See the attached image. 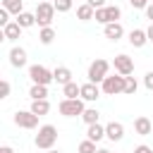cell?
Returning a JSON list of instances; mask_svg holds the SVG:
<instances>
[{"mask_svg": "<svg viewBox=\"0 0 153 153\" xmlns=\"http://www.w3.org/2000/svg\"><path fill=\"white\" fill-rule=\"evenodd\" d=\"M62 93H65V98H81V86L76 81H69L62 86Z\"/></svg>", "mask_w": 153, "mask_h": 153, "instance_id": "603a6c76", "label": "cell"}, {"mask_svg": "<svg viewBox=\"0 0 153 153\" xmlns=\"http://www.w3.org/2000/svg\"><path fill=\"white\" fill-rule=\"evenodd\" d=\"M146 19H151V24H153V2L146 7Z\"/></svg>", "mask_w": 153, "mask_h": 153, "instance_id": "d590c367", "label": "cell"}, {"mask_svg": "<svg viewBox=\"0 0 153 153\" xmlns=\"http://www.w3.org/2000/svg\"><path fill=\"white\" fill-rule=\"evenodd\" d=\"M29 79L33 84H41V86H48L50 81H55L53 79V72L48 67H43V65H31L29 67Z\"/></svg>", "mask_w": 153, "mask_h": 153, "instance_id": "52a82bcc", "label": "cell"}, {"mask_svg": "<svg viewBox=\"0 0 153 153\" xmlns=\"http://www.w3.org/2000/svg\"><path fill=\"white\" fill-rule=\"evenodd\" d=\"M98 117H100V112H98L96 108H86L84 115H81V120H84L86 124H98Z\"/></svg>", "mask_w": 153, "mask_h": 153, "instance_id": "484cf974", "label": "cell"}, {"mask_svg": "<svg viewBox=\"0 0 153 153\" xmlns=\"http://www.w3.org/2000/svg\"><path fill=\"white\" fill-rule=\"evenodd\" d=\"M33 115H38V117H43V115H48L50 112V103H48V98L45 100H31V108H29Z\"/></svg>", "mask_w": 153, "mask_h": 153, "instance_id": "ac0fdd59", "label": "cell"}, {"mask_svg": "<svg viewBox=\"0 0 153 153\" xmlns=\"http://www.w3.org/2000/svg\"><path fill=\"white\" fill-rule=\"evenodd\" d=\"M72 2L74 0H53V5H55L57 12H69L72 10Z\"/></svg>", "mask_w": 153, "mask_h": 153, "instance_id": "f1b7e54d", "label": "cell"}, {"mask_svg": "<svg viewBox=\"0 0 153 153\" xmlns=\"http://www.w3.org/2000/svg\"><path fill=\"white\" fill-rule=\"evenodd\" d=\"M10 88H12V86H10V81H7V79H2V81H0V98H7V96H10Z\"/></svg>", "mask_w": 153, "mask_h": 153, "instance_id": "f546056e", "label": "cell"}, {"mask_svg": "<svg viewBox=\"0 0 153 153\" xmlns=\"http://www.w3.org/2000/svg\"><path fill=\"white\" fill-rule=\"evenodd\" d=\"M33 141H36V148L50 151L55 146V141H57V129L53 124H43V127H38V134H36Z\"/></svg>", "mask_w": 153, "mask_h": 153, "instance_id": "6da1fadb", "label": "cell"}, {"mask_svg": "<svg viewBox=\"0 0 153 153\" xmlns=\"http://www.w3.org/2000/svg\"><path fill=\"white\" fill-rule=\"evenodd\" d=\"M0 153H14V148H12V146H2V148H0Z\"/></svg>", "mask_w": 153, "mask_h": 153, "instance_id": "74e56055", "label": "cell"}, {"mask_svg": "<svg viewBox=\"0 0 153 153\" xmlns=\"http://www.w3.org/2000/svg\"><path fill=\"white\" fill-rule=\"evenodd\" d=\"M55 5L53 2H38V7H36V24L41 26V29H45V26H50L53 24V17H55Z\"/></svg>", "mask_w": 153, "mask_h": 153, "instance_id": "5b68a950", "label": "cell"}, {"mask_svg": "<svg viewBox=\"0 0 153 153\" xmlns=\"http://www.w3.org/2000/svg\"><path fill=\"white\" fill-rule=\"evenodd\" d=\"M79 153H98V148H96V141H91V139L81 141V143H79Z\"/></svg>", "mask_w": 153, "mask_h": 153, "instance_id": "4316f807", "label": "cell"}, {"mask_svg": "<svg viewBox=\"0 0 153 153\" xmlns=\"http://www.w3.org/2000/svg\"><path fill=\"white\" fill-rule=\"evenodd\" d=\"M136 88H139L136 79H134V76H127V81H124V93H127V96H134Z\"/></svg>", "mask_w": 153, "mask_h": 153, "instance_id": "83f0119b", "label": "cell"}, {"mask_svg": "<svg viewBox=\"0 0 153 153\" xmlns=\"http://www.w3.org/2000/svg\"><path fill=\"white\" fill-rule=\"evenodd\" d=\"M14 124L22 129H36L38 127V115H33L31 110H17L14 112Z\"/></svg>", "mask_w": 153, "mask_h": 153, "instance_id": "ba28073f", "label": "cell"}, {"mask_svg": "<svg viewBox=\"0 0 153 153\" xmlns=\"http://www.w3.org/2000/svg\"><path fill=\"white\" fill-rule=\"evenodd\" d=\"M53 79H55L60 86H65V84H69V81H72V69L60 65V67H55V69H53Z\"/></svg>", "mask_w": 153, "mask_h": 153, "instance_id": "2e32d148", "label": "cell"}, {"mask_svg": "<svg viewBox=\"0 0 153 153\" xmlns=\"http://www.w3.org/2000/svg\"><path fill=\"white\" fill-rule=\"evenodd\" d=\"M10 65H12V67H17V69H19V67H24V65H26V50H24V48H19V45H14V48L10 50Z\"/></svg>", "mask_w": 153, "mask_h": 153, "instance_id": "5bb4252c", "label": "cell"}, {"mask_svg": "<svg viewBox=\"0 0 153 153\" xmlns=\"http://www.w3.org/2000/svg\"><path fill=\"white\" fill-rule=\"evenodd\" d=\"M129 43H131L134 48H143V45L148 43L146 31H143V29H131V31H129Z\"/></svg>", "mask_w": 153, "mask_h": 153, "instance_id": "9a60e30c", "label": "cell"}, {"mask_svg": "<svg viewBox=\"0 0 153 153\" xmlns=\"http://www.w3.org/2000/svg\"><path fill=\"white\" fill-rule=\"evenodd\" d=\"M14 22H17L22 29H29V26H33V24H36V14H33V12H22Z\"/></svg>", "mask_w": 153, "mask_h": 153, "instance_id": "cb8c5ba5", "label": "cell"}, {"mask_svg": "<svg viewBox=\"0 0 153 153\" xmlns=\"http://www.w3.org/2000/svg\"><path fill=\"white\" fill-rule=\"evenodd\" d=\"M103 33H105V38H110V41H120V38L124 36V29H122L120 22H112V24H105V26H103Z\"/></svg>", "mask_w": 153, "mask_h": 153, "instance_id": "4fadbf2b", "label": "cell"}, {"mask_svg": "<svg viewBox=\"0 0 153 153\" xmlns=\"http://www.w3.org/2000/svg\"><path fill=\"white\" fill-rule=\"evenodd\" d=\"M120 17H122V10L117 7V5H105V7H100V10H96V22L98 24H112V22H120Z\"/></svg>", "mask_w": 153, "mask_h": 153, "instance_id": "8992f818", "label": "cell"}, {"mask_svg": "<svg viewBox=\"0 0 153 153\" xmlns=\"http://www.w3.org/2000/svg\"><path fill=\"white\" fill-rule=\"evenodd\" d=\"M7 24H10V12H7V10H5V7H2V10H0V26H2V29H5V26H7Z\"/></svg>", "mask_w": 153, "mask_h": 153, "instance_id": "1f68e13d", "label": "cell"}, {"mask_svg": "<svg viewBox=\"0 0 153 153\" xmlns=\"http://www.w3.org/2000/svg\"><path fill=\"white\" fill-rule=\"evenodd\" d=\"M76 17H79L81 22H88V19H93V17H96V10H93L88 2H84V5H79V7H76Z\"/></svg>", "mask_w": 153, "mask_h": 153, "instance_id": "7402d4cb", "label": "cell"}, {"mask_svg": "<svg viewBox=\"0 0 153 153\" xmlns=\"http://www.w3.org/2000/svg\"><path fill=\"white\" fill-rule=\"evenodd\" d=\"M2 36H5V41H17V38L22 36V26H19L17 22H10V24L2 29Z\"/></svg>", "mask_w": 153, "mask_h": 153, "instance_id": "e0dca14e", "label": "cell"}, {"mask_svg": "<svg viewBox=\"0 0 153 153\" xmlns=\"http://www.w3.org/2000/svg\"><path fill=\"white\" fill-rule=\"evenodd\" d=\"M134 153H153V148H151V146H143V143H141V146H136V148H134Z\"/></svg>", "mask_w": 153, "mask_h": 153, "instance_id": "e575fe53", "label": "cell"}, {"mask_svg": "<svg viewBox=\"0 0 153 153\" xmlns=\"http://www.w3.org/2000/svg\"><path fill=\"white\" fill-rule=\"evenodd\" d=\"M105 136V127L103 124H88V131H86V139H91V141H100Z\"/></svg>", "mask_w": 153, "mask_h": 153, "instance_id": "44dd1931", "label": "cell"}, {"mask_svg": "<svg viewBox=\"0 0 153 153\" xmlns=\"http://www.w3.org/2000/svg\"><path fill=\"white\" fill-rule=\"evenodd\" d=\"M124 81H127V76H122V74H108V76H105V81L100 84V91H103L105 96L124 93Z\"/></svg>", "mask_w": 153, "mask_h": 153, "instance_id": "277c9868", "label": "cell"}, {"mask_svg": "<svg viewBox=\"0 0 153 153\" xmlns=\"http://www.w3.org/2000/svg\"><path fill=\"white\" fill-rule=\"evenodd\" d=\"M143 84H146V88H148V91H153V69H151V72H146Z\"/></svg>", "mask_w": 153, "mask_h": 153, "instance_id": "d6a6232c", "label": "cell"}, {"mask_svg": "<svg viewBox=\"0 0 153 153\" xmlns=\"http://www.w3.org/2000/svg\"><path fill=\"white\" fill-rule=\"evenodd\" d=\"M38 41H41L43 45H50V43L55 41V31H53V26H45V29H41V31H38Z\"/></svg>", "mask_w": 153, "mask_h": 153, "instance_id": "d4e9b609", "label": "cell"}, {"mask_svg": "<svg viewBox=\"0 0 153 153\" xmlns=\"http://www.w3.org/2000/svg\"><path fill=\"white\" fill-rule=\"evenodd\" d=\"M103 91H100V86L98 84H81V100H86V103H93L98 96H100Z\"/></svg>", "mask_w": 153, "mask_h": 153, "instance_id": "8fae6325", "label": "cell"}, {"mask_svg": "<svg viewBox=\"0 0 153 153\" xmlns=\"http://www.w3.org/2000/svg\"><path fill=\"white\" fill-rule=\"evenodd\" d=\"M29 96H31V100H45V98H48V86L31 84V88H29Z\"/></svg>", "mask_w": 153, "mask_h": 153, "instance_id": "ffe728a7", "label": "cell"}, {"mask_svg": "<svg viewBox=\"0 0 153 153\" xmlns=\"http://www.w3.org/2000/svg\"><path fill=\"white\" fill-rule=\"evenodd\" d=\"M129 5H131L134 10H146V7L151 5V0H129Z\"/></svg>", "mask_w": 153, "mask_h": 153, "instance_id": "4dcf8cb0", "label": "cell"}, {"mask_svg": "<svg viewBox=\"0 0 153 153\" xmlns=\"http://www.w3.org/2000/svg\"><path fill=\"white\" fill-rule=\"evenodd\" d=\"M48 153H60V151H55V148H50V151H48Z\"/></svg>", "mask_w": 153, "mask_h": 153, "instance_id": "ab89813d", "label": "cell"}, {"mask_svg": "<svg viewBox=\"0 0 153 153\" xmlns=\"http://www.w3.org/2000/svg\"><path fill=\"white\" fill-rule=\"evenodd\" d=\"M98 153H110V151L108 148H98Z\"/></svg>", "mask_w": 153, "mask_h": 153, "instance_id": "f35d334b", "label": "cell"}, {"mask_svg": "<svg viewBox=\"0 0 153 153\" xmlns=\"http://www.w3.org/2000/svg\"><path fill=\"white\" fill-rule=\"evenodd\" d=\"M57 110L65 117H81L86 108H84V100L81 98H62L60 105H57Z\"/></svg>", "mask_w": 153, "mask_h": 153, "instance_id": "7a4b0ae2", "label": "cell"}, {"mask_svg": "<svg viewBox=\"0 0 153 153\" xmlns=\"http://www.w3.org/2000/svg\"><path fill=\"white\" fill-rule=\"evenodd\" d=\"M134 131H136L139 136H148V134H153V122L141 115V117L134 120Z\"/></svg>", "mask_w": 153, "mask_h": 153, "instance_id": "7c38bea8", "label": "cell"}, {"mask_svg": "<svg viewBox=\"0 0 153 153\" xmlns=\"http://www.w3.org/2000/svg\"><path fill=\"white\" fill-rule=\"evenodd\" d=\"M93 10H100V7H105V0H86Z\"/></svg>", "mask_w": 153, "mask_h": 153, "instance_id": "836d02e7", "label": "cell"}, {"mask_svg": "<svg viewBox=\"0 0 153 153\" xmlns=\"http://www.w3.org/2000/svg\"><path fill=\"white\" fill-rule=\"evenodd\" d=\"M36 2H48V0H36Z\"/></svg>", "mask_w": 153, "mask_h": 153, "instance_id": "60d3db41", "label": "cell"}, {"mask_svg": "<svg viewBox=\"0 0 153 153\" xmlns=\"http://www.w3.org/2000/svg\"><path fill=\"white\" fill-rule=\"evenodd\" d=\"M105 136L110 139V141H122V136H124V124L122 122H108L105 124Z\"/></svg>", "mask_w": 153, "mask_h": 153, "instance_id": "30bf717a", "label": "cell"}, {"mask_svg": "<svg viewBox=\"0 0 153 153\" xmlns=\"http://www.w3.org/2000/svg\"><path fill=\"white\" fill-rule=\"evenodd\" d=\"M146 36H148V41H151V43H153V24H151V26H148V29H146Z\"/></svg>", "mask_w": 153, "mask_h": 153, "instance_id": "8d00e7d4", "label": "cell"}, {"mask_svg": "<svg viewBox=\"0 0 153 153\" xmlns=\"http://www.w3.org/2000/svg\"><path fill=\"white\" fill-rule=\"evenodd\" d=\"M115 72L117 74H122V76H129V74H134V60L129 57V55H124V53H120V55H115Z\"/></svg>", "mask_w": 153, "mask_h": 153, "instance_id": "9c48e42d", "label": "cell"}, {"mask_svg": "<svg viewBox=\"0 0 153 153\" xmlns=\"http://www.w3.org/2000/svg\"><path fill=\"white\" fill-rule=\"evenodd\" d=\"M108 69H110V62L108 60H103V57L93 60L88 65V81L91 84H103L105 76H108Z\"/></svg>", "mask_w": 153, "mask_h": 153, "instance_id": "3957f363", "label": "cell"}, {"mask_svg": "<svg viewBox=\"0 0 153 153\" xmlns=\"http://www.w3.org/2000/svg\"><path fill=\"white\" fill-rule=\"evenodd\" d=\"M2 7H5L10 14L19 17V14L24 12V0H2Z\"/></svg>", "mask_w": 153, "mask_h": 153, "instance_id": "d6986e66", "label": "cell"}]
</instances>
